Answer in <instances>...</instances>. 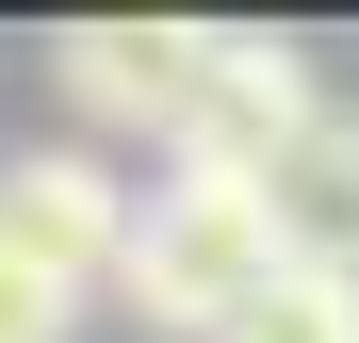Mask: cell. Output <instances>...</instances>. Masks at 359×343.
Masks as SVG:
<instances>
[{"mask_svg":"<svg viewBox=\"0 0 359 343\" xmlns=\"http://www.w3.org/2000/svg\"><path fill=\"white\" fill-rule=\"evenodd\" d=\"M49 82H66L82 147H180V98H196V17H66V33H49Z\"/></svg>","mask_w":359,"mask_h":343,"instance_id":"277c9868","label":"cell"},{"mask_svg":"<svg viewBox=\"0 0 359 343\" xmlns=\"http://www.w3.org/2000/svg\"><path fill=\"white\" fill-rule=\"evenodd\" d=\"M311 131H327L311 49H294V33H245V17H196V98H180V147L163 163H196V180H278Z\"/></svg>","mask_w":359,"mask_h":343,"instance_id":"7a4b0ae2","label":"cell"},{"mask_svg":"<svg viewBox=\"0 0 359 343\" xmlns=\"http://www.w3.org/2000/svg\"><path fill=\"white\" fill-rule=\"evenodd\" d=\"M278 246H294V278H343L359 295V98H327V131L278 163Z\"/></svg>","mask_w":359,"mask_h":343,"instance_id":"5b68a950","label":"cell"},{"mask_svg":"<svg viewBox=\"0 0 359 343\" xmlns=\"http://www.w3.org/2000/svg\"><path fill=\"white\" fill-rule=\"evenodd\" d=\"M131 213H147V180H114L82 131H66V147H17V163H0V278L98 311L114 262H131Z\"/></svg>","mask_w":359,"mask_h":343,"instance_id":"3957f363","label":"cell"},{"mask_svg":"<svg viewBox=\"0 0 359 343\" xmlns=\"http://www.w3.org/2000/svg\"><path fill=\"white\" fill-rule=\"evenodd\" d=\"M278 278H294L278 196H262V180H196V163H163L147 213H131V262H114V311L163 327V343H229Z\"/></svg>","mask_w":359,"mask_h":343,"instance_id":"6da1fadb","label":"cell"},{"mask_svg":"<svg viewBox=\"0 0 359 343\" xmlns=\"http://www.w3.org/2000/svg\"><path fill=\"white\" fill-rule=\"evenodd\" d=\"M0 343H82V295H33V278H0Z\"/></svg>","mask_w":359,"mask_h":343,"instance_id":"52a82bcc","label":"cell"},{"mask_svg":"<svg viewBox=\"0 0 359 343\" xmlns=\"http://www.w3.org/2000/svg\"><path fill=\"white\" fill-rule=\"evenodd\" d=\"M229 343H359V295H343V278H278Z\"/></svg>","mask_w":359,"mask_h":343,"instance_id":"8992f818","label":"cell"}]
</instances>
